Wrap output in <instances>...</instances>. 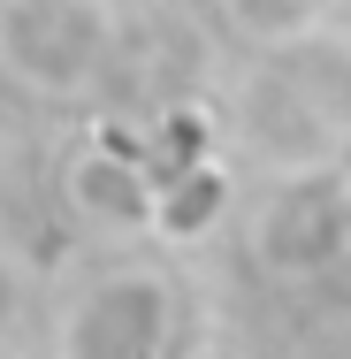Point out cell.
<instances>
[{"instance_id":"obj_3","label":"cell","mask_w":351,"mask_h":359,"mask_svg":"<svg viewBox=\"0 0 351 359\" xmlns=\"http://www.w3.org/2000/svg\"><path fill=\"white\" fill-rule=\"evenodd\" d=\"M336 245H351V191L336 184H290L260 222V252L282 276H313Z\"/></svg>"},{"instance_id":"obj_6","label":"cell","mask_w":351,"mask_h":359,"mask_svg":"<svg viewBox=\"0 0 351 359\" xmlns=\"http://www.w3.org/2000/svg\"><path fill=\"white\" fill-rule=\"evenodd\" d=\"M245 31H260V39H298L305 23H321V8L329 0H221Z\"/></svg>"},{"instance_id":"obj_1","label":"cell","mask_w":351,"mask_h":359,"mask_svg":"<svg viewBox=\"0 0 351 359\" xmlns=\"http://www.w3.org/2000/svg\"><path fill=\"white\" fill-rule=\"evenodd\" d=\"M115 39L107 0H0V69L31 92H84Z\"/></svg>"},{"instance_id":"obj_7","label":"cell","mask_w":351,"mask_h":359,"mask_svg":"<svg viewBox=\"0 0 351 359\" xmlns=\"http://www.w3.org/2000/svg\"><path fill=\"white\" fill-rule=\"evenodd\" d=\"M199 359H245V352H229V344H214V352H199Z\"/></svg>"},{"instance_id":"obj_4","label":"cell","mask_w":351,"mask_h":359,"mask_svg":"<svg viewBox=\"0 0 351 359\" xmlns=\"http://www.w3.org/2000/svg\"><path fill=\"white\" fill-rule=\"evenodd\" d=\"M69 191L84 215H107V222H153L160 215V184H145L138 161L123 153H84L69 168Z\"/></svg>"},{"instance_id":"obj_2","label":"cell","mask_w":351,"mask_h":359,"mask_svg":"<svg viewBox=\"0 0 351 359\" xmlns=\"http://www.w3.org/2000/svg\"><path fill=\"white\" fill-rule=\"evenodd\" d=\"M168 344V283L160 276H107L76 298L62 359H160Z\"/></svg>"},{"instance_id":"obj_5","label":"cell","mask_w":351,"mask_h":359,"mask_svg":"<svg viewBox=\"0 0 351 359\" xmlns=\"http://www.w3.org/2000/svg\"><path fill=\"white\" fill-rule=\"evenodd\" d=\"M221 215V176L214 168H191L184 184H160V229H176V237H199L207 222Z\"/></svg>"}]
</instances>
